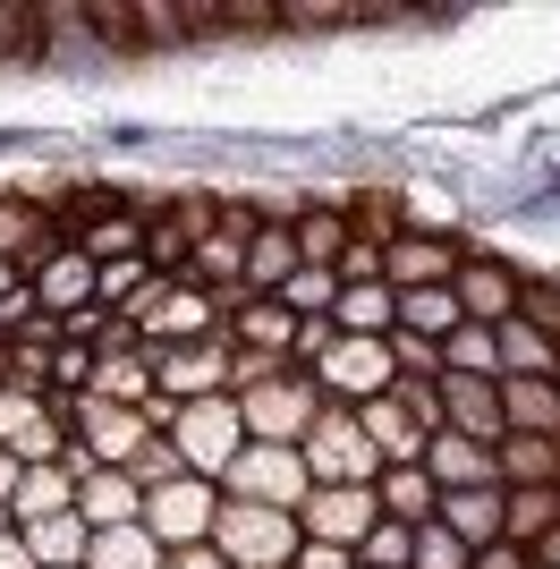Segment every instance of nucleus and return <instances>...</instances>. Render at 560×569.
Here are the masks:
<instances>
[{
    "label": "nucleus",
    "instance_id": "f3484780",
    "mask_svg": "<svg viewBox=\"0 0 560 569\" xmlns=\"http://www.w3.org/2000/svg\"><path fill=\"white\" fill-rule=\"evenodd\" d=\"M221 340H230V349H256V357H289L298 349V315L272 307V298H238L230 323H221Z\"/></svg>",
    "mask_w": 560,
    "mask_h": 569
},
{
    "label": "nucleus",
    "instance_id": "ea45409f",
    "mask_svg": "<svg viewBox=\"0 0 560 569\" xmlns=\"http://www.w3.org/2000/svg\"><path fill=\"white\" fill-rule=\"evenodd\" d=\"M467 569H536V561H527L518 545H476V552H467Z\"/></svg>",
    "mask_w": 560,
    "mask_h": 569
},
{
    "label": "nucleus",
    "instance_id": "c756f323",
    "mask_svg": "<svg viewBox=\"0 0 560 569\" xmlns=\"http://www.w3.org/2000/svg\"><path fill=\"white\" fill-rule=\"evenodd\" d=\"M442 375H476V382H501V340H492L484 323H459V332L442 340Z\"/></svg>",
    "mask_w": 560,
    "mask_h": 569
},
{
    "label": "nucleus",
    "instance_id": "4be33fe9",
    "mask_svg": "<svg viewBox=\"0 0 560 569\" xmlns=\"http://www.w3.org/2000/svg\"><path fill=\"white\" fill-rule=\"evenodd\" d=\"M492 485L510 493V485H560V451L543 433H501L492 442Z\"/></svg>",
    "mask_w": 560,
    "mask_h": 569
},
{
    "label": "nucleus",
    "instance_id": "7ed1b4c3",
    "mask_svg": "<svg viewBox=\"0 0 560 569\" xmlns=\"http://www.w3.org/2000/svg\"><path fill=\"white\" fill-rule=\"evenodd\" d=\"M298 459H306V476H314V485H373V476H382L366 426H357V408H331V400L314 408V426H306Z\"/></svg>",
    "mask_w": 560,
    "mask_h": 569
},
{
    "label": "nucleus",
    "instance_id": "ddd939ff",
    "mask_svg": "<svg viewBox=\"0 0 560 569\" xmlns=\"http://www.w3.org/2000/svg\"><path fill=\"white\" fill-rule=\"evenodd\" d=\"M26 289H34V307L51 315V323H60V315H77V307H93V263L77 256L69 238H60V247H51L43 263H26Z\"/></svg>",
    "mask_w": 560,
    "mask_h": 569
},
{
    "label": "nucleus",
    "instance_id": "e433bc0d",
    "mask_svg": "<svg viewBox=\"0 0 560 569\" xmlns=\"http://www.w3.org/2000/svg\"><path fill=\"white\" fill-rule=\"evenodd\" d=\"M408 569H467V545L450 536L442 519H424V527H417V552H408Z\"/></svg>",
    "mask_w": 560,
    "mask_h": 569
},
{
    "label": "nucleus",
    "instance_id": "c9c22d12",
    "mask_svg": "<svg viewBox=\"0 0 560 569\" xmlns=\"http://www.w3.org/2000/svg\"><path fill=\"white\" fill-rule=\"evenodd\" d=\"M408 552H417V527L373 519V527H366V545H357L349 561H357V569H408Z\"/></svg>",
    "mask_w": 560,
    "mask_h": 569
},
{
    "label": "nucleus",
    "instance_id": "72a5a7b5",
    "mask_svg": "<svg viewBox=\"0 0 560 569\" xmlns=\"http://www.w3.org/2000/svg\"><path fill=\"white\" fill-rule=\"evenodd\" d=\"M340 213H349V238H366V247H391V238L408 230V221H399V196H391V188H366L357 204H340Z\"/></svg>",
    "mask_w": 560,
    "mask_h": 569
},
{
    "label": "nucleus",
    "instance_id": "412c9836",
    "mask_svg": "<svg viewBox=\"0 0 560 569\" xmlns=\"http://www.w3.org/2000/svg\"><path fill=\"white\" fill-rule=\"evenodd\" d=\"M543 536H560V485H510L501 493V545L536 552Z\"/></svg>",
    "mask_w": 560,
    "mask_h": 569
},
{
    "label": "nucleus",
    "instance_id": "c85d7f7f",
    "mask_svg": "<svg viewBox=\"0 0 560 569\" xmlns=\"http://www.w3.org/2000/svg\"><path fill=\"white\" fill-rule=\"evenodd\" d=\"M162 561L170 552L153 545L144 527H102V536L86 545V569H162Z\"/></svg>",
    "mask_w": 560,
    "mask_h": 569
},
{
    "label": "nucleus",
    "instance_id": "393cba45",
    "mask_svg": "<svg viewBox=\"0 0 560 569\" xmlns=\"http://www.w3.org/2000/svg\"><path fill=\"white\" fill-rule=\"evenodd\" d=\"M289 238H298V263H306V272H331L340 247H349V213H340V204H298Z\"/></svg>",
    "mask_w": 560,
    "mask_h": 569
},
{
    "label": "nucleus",
    "instance_id": "2eb2a0df",
    "mask_svg": "<svg viewBox=\"0 0 560 569\" xmlns=\"http://www.w3.org/2000/svg\"><path fill=\"white\" fill-rule=\"evenodd\" d=\"M492 391H501V433H543V442L560 433V382L552 375H501Z\"/></svg>",
    "mask_w": 560,
    "mask_h": 569
},
{
    "label": "nucleus",
    "instance_id": "58836bf2",
    "mask_svg": "<svg viewBox=\"0 0 560 569\" xmlns=\"http://www.w3.org/2000/svg\"><path fill=\"white\" fill-rule=\"evenodd\" d=\"M289 569H357V561H349V552H340V545H306V536H298V552H289Z\"/></svg>",
    "mask_w": 560,
    "mask_h": 569
},
{
    "label": "nucleus",
    "instance_id": "37998d69",
    "mask_svg": "<svg viewBox=\"0 0 560 569\" xmlns=\"http://www.w3.org/2000/svg\"><path fill=\"white\" fill-rule=\"evenodd\" d=\"M18 281H26L18 263H0V307H9V298H18Z\"/></svg>",
    "mask_w": 560,
    "mask_h": 569
},
{
    "label": "nucleus",
    "instance_id": "1a4fd4ad",
    "mask_svg": "<svg viewBox=\"0 0 560 569\" xmlns=\"http://www.w3.org/2000/svg\"><path fill=\"white\" fill-rule=\"evenodd\" d=\"M60 417H69V442L93 459V468H128V459L153 442L137 408H111V400H69Z\"/></svg>",
    "mask_w": 560,
    "mask_h": 569
},
{
    "label": "nucleus",
    "instance_id": "dca6fc26",
    "mask_svg": "<svg viewBox=\"0 0 560 569\" xmlns=\"http://www.w3.org/2000/svg\"><path fill=\"white\" fill-rule=\"evenodd\" d=\"M51 247H60V221H51V204H34V196H0V263H43Z\"/></svg>",
    "mask_w": 560,
    "mask_h": 569
},
{
    "label": "nucleus",
    "instance_id": "b1692460",
    "mask_svg": "<svg viewBox=\"0 0 560 569\" xmlns=\"http://www.w3.org/2000/svg\"><path fill=\"white\" fill-rule=\"evenodd\" d=\"M433 519H442L467 552L501 545V485H484V493H442V501H433Z\"/></svg>",
    "mask_w": 560,
    "mask_h": 569
},
{
    "label": "nucleus",
    "instance_id": "6ab92c4d",
    "mask_svg": "<svg viewBox=\"0 0 560 569\" xmlns=\"http://www.w3.org/2000/svg\"><path fill=\"white\" fill-rule=\"evenodd\" d=\"M417 468L433 476V493H484L492 485V451L484 442H459V433H433Z\"/></svg>",
    "mask_w": 560,
    "mask_h": 569
},
{
    "label": "nucleus",
    "instance_id": "6e6552de",
    "mask_svg": "<svg viewBox=\"0 0 560 569\" xmlns=\"http://www.w3.org/2000/svg\"><path fill=\"white\" fill-rule=\"evenodd\" d=\"M153 391L170 408L187 400H230V340H179V349H153Z\"/></svg>",
    "mask_w": 560,
    "mask_h": 569
},
{
    "label": "nucleus",
    "instance_id": "f03ea898",
    "mask_svg": "<svg viewBox=\"0 0 560 569\" xmlns=\"http://www.w3.org/2000/svg\"><path fill=\"white\" fill-rule=\"evenodd\" d=\"M204 545L221 552L230 569H289V552H298V519H289V510H256V501H221Z\"/></svg>",
    "mask_w": 560,
    "mask_h": 569
},
{
    "label": "nucleus",
    "instance_id": "c03bdc74",
    "mask_svg": "<svg viewBox=\"0 0 560 569\" xmlns=\"http://www.w3.org/2000/svg\"><path fill=\"white\" fill-rule=\"evenodd\" d=\"M0 536H9V510H0Z\"/></svg>",
    "mask_w": 560,
    "mask_h": 569
},
{
    "label": "nucleus",
    "instance_id": "a19ab883",
    "mask_svg": "<svg viewBox=\"0 0 560 569\" xmlns=\"http://www.w3.org/2000/svg\"><path fill=\"white\" fill-rule=\"evenodd\" d=\"M162 569H230V561H221V552H212V545H187V552H170Z\"/></svg>",
    "mask_w": 560,
    "mask_h": 569
},
{
    "label": "nucleus",
    "instance_id": "a878e982",
    "mask_svg": "<svg viewBox=\"0 0 560 569\" xmlns=\"http://www.w3.org/2000/svg\"><path fill=\"white\" fill-rule=\"evenodd\" d=\"M433 501H442V493H433V476H424V468H382V476H373V510L399 519V527H424V519H433Z\"/></svg>",
    "mask_w": 560,
    "mask_h": 569
},
{
    "label": "nucleus",
    "instance_id": "4468645a",
    "mask_svg": "<svg viewBox=\"0 0 560 569\" xmlns=\"http://www.w3.org/2000/svg\"><path fill=\"white\" fill-rule=\"evenodd\" d=\"M179 281L212 289V298H247V238L212 221V230L196 238V247H187V272H179Z\"/></svg>",
    "mask_w": 560,
    "mask_h": 569
},
{
    "label": "nucleus",
    "instance_id": "0eeeda50",
    "mask_svg": "<svg viewBox=\"0 0 560 569\" xmlns=\"http://www.w3.org/2000/svg\"><path fill=\"white\" fill-rule=\"evenodd\" d=\"M212 510H221V493H212L204 476H170V485H153V493H144L137 527H144L162 552H187V545H204V536H212Z\"/></svg>",
    "mask_w": 560,
    "mask_h": 569
},
{
    "label": "nucleus",
    "instance_id": "a18cd8bd",
    "mask_svg": "<svg viewBox=\"0 0 560 569\" xmlns=\"http://www.w3.org/2000/svg\"><path fill=\"white\" fill-rule=\"evenodd\" d=\"M552 382H560V357H552Z\"/></svg>",
    "mask_w": 560,
    "mask_h": 569
},
{
    "label": "nucleus",
    "instance_id": "f704fd0d",
    "mask_svg": "<svg viewBox=\"0 0 560 569\" xmlns=\"http://www.w3.org/2000/svg\"><path fill=\"white\" fill-rule=\"evenodd\" d=\"M86 382H93V349H77V340H51V366H43V391L60 408L86 400Z\"/></svg>",
    "mask_w": 560,
    "mask_h": 569
},
{
    "label": "nucleus",
    "instance_id": "f8f14e48",
    "mask_svg": "<svg viewBox=\"0 0 560 569\" xmlns=\"http://www.w3.org/2000/svg\"><path fill=\"white\" fill-rule=\"evenodd\" d=\"M459 256H467L459 238H424V230H399L391 247H382V289H391V298H399V289H442L450 272H459Z\"/></svg>",
    "mask_w": 560,
    "mask_h": 569
},
{
    "label": "nucleus",
    "instance_id": "aec40b11",
    "mask_svg": "<svg viewBox=\"0 0 560 569\" xmlns=\"http://www.w3.org/2000/svg\"><path fill=\"white\" fill-rule=\"evenodd\" d=\"M60 510H77V476L69 468H18V485H9V527H43L60 519Z\"/></svg>",
    "mask_w": 560,
    "mask_h": 569
},
{
    "label": "nucleus",
    "instance_id": "473e14b6",
    "mask_svg": "<svg viewBox=\"0 0 560 569\" xmlns=\"http://www.w3.org/2000/svg\"><path fill=\"white\" fill-rule=\"evenodd\" d=\"M518 323L527 332H543V340H560V272H518Z\"/></svg>",
    "mask_w": 560,
    "mask_h": 569
},
{
    "label": "nucleus",
    "instance_id": "a211bd4d",
    "mask_svg": "<svg viewBox=\"0 0 560 569\" xmlns=\"http://www.w3.org/2000/svg\"><path fill=\"white\" fill-rule=\"evenodd\" d=\"M137 510H144L137 476H119V468L77 476V519H86V536H102V527H137Z\"/></svg>",
    "mask_w": 560,
    "mask_h": 569
},
{
    "label": "nucleus",
    "instance_id": "2f4dec72",
    "mask_svg": "<svg viewBox=\"0 0 560 569\" xmlns=\"http://www.w3.org/2000/svg\"><path fill=\"white\" fill-rule=\"evenodd\" d=\"M492 340H501V375H552V357H560V340H543V332H527V323H492Z\"/></svg>",
    "mask_w": 560,
    "mask_h": 569
},
{
    "label": "nucleus",
    "instance_id": "20e7f679",
    "mask_svg": "<svg viewBox=\"0 0 560 569\" xmlns=\"http://www.w3.org/2000/svg\"><path fill=\"white\" fill-rule=\"evenodd\" d=\"M306 382H314V400H331V408H366V400H382L399 375H391V349H382V340L331 332V349L306 366Z\"/></svg>",
    "mask_w": 560,
    "mask_h": 569
},
{
    "label": "nucleus",
    "instance_id": "5701e85b",
    "mask_svg": "<svg viewBox=\"0 0 560 569\" xmlns=\"http://www.w3.org/2000/svg\"><path fill=\"white\" fill-rule=\"evenodd\" d=\"M289 272H298V238H289V221H256V238H247V298H272Z\"/></svg>",
    "mask_w": 560,
    "mask_h": 569
},
{
    "label": "nucleus",
    "instance_id": "9b49d317",
    "mask_svg": "<svg viewBox=\"0 0 560 569\" xmlns=\"http://www.w3.org/2000/svg\"><path fill=\"white\" fill-rule=\"evenodd\" d=\"M450 307H459V323H510L518 307V272L501 256H459V272H450Z\"/></svg>",
    "mask_w": 560,
    "mask_h": 569
},
{
    "label": "nucleus",
    "instance_id": "39448f33",
    "mask_svg": "<svg viewBox=\"0 0 560 569\" xmlns=\"http://www.w3.org/2000/svg\"><path fill=\"white\" fill-rule=\"evenodd\" d=\"M170 451H179V468L187 476H221L238 451H247V426H238V400H187L179 417H170V433H162Z\"/></svg>",
    "mask_w": 560,
    "mask_h": 569
},
{
    "label": "nucleus",
    "instance_id": "cd10ccee",
    "mask_svg": "<svg viewBox=\"0 0 560 569\" xmlns=\"http://www.w3.org/2000/svg\"><path fill=\"white\" fill-rule=\"evenodd\" d=\"M86 519H77V510H60V519H43V527H26V552H34V561L43 569H86Z\"/></svg>",
    "mask_w": 560,
    "mask_h": 569
},
{
    "label": "nucleus",
    "instance_id": "423d86ee",
    "mask_svg": "<svg viewBox=\"0 0 560 569\" xmlns=\"http://www.w3.org/2000/svg\"><path fill=\"white\" fill-rule=\"evenodd\" d=\"M314 408H323V400H314V382L289 366V375L238 391V426H247V442H280V451H298L306 426H314Z\"/></svg>",
    "mask_w": 560,
    "mask_h": 569
},
{
    "label": "nucleus",
    "instance_id": "4c0bfd02",
    "mask_svg": "<svg viewBox=\"0 0 560 569\" xmlns=\"http://www.w3.org/2000/svg\"><path fill=\"white\" fill-rule=\"evenodd\" d=\"M119 476H137V493H153V485H170V476H187V468H179V451H170L162 433H153V442H144V451L128 459Z\"/></svg>",
    "mask_w": 560,
    "mask_h": 569
},
{
    "label": "nucleus",
    "instance_id": "bb28decb",
    "mask_svg": "<svg viewBox=\"0 0 560 569\" xmlns=\"http://www.w3.org/2000/svg\"><path fill=\"white\" fill-rule=\"evenodd\" d=\"M391 332H417V340H450V332H459V307H450V281H442V289H399V298H391Z\"/></svg>",
    "mask_w": 560,
    "mask_h": 569
},
{
    "label": "nucleus",
    "instance_id": "7c9ffc66",
    "mask_svg": "<svg viewBox=\"0 0 560 569\" xmlns=\"http://www.w3.org/2000/svg\"><path fill=\"white\" fill-rule=\"evenodd\" d=\"M26 60H43V9L0 0V69H26Z\"/></svg>",
    "mask_w": 560,
    "mask_h": 569
},
{
    "label": "nucleus",
    "instance_id": "f257e3e1",
    "mask_svg": "<svg viewBox=\"0 0 560 569\" xmlns=\"http://www.w3.org/2000/svg\"><path fill=\"white\" fill-rule=\"evenodd\" d=\"M212 493L221 501H256V510H289V519H298V501L314 493V476H306L298 451H280V442H247L230 468L212 476Z\"/></svg>",
    "mask_w": 560,
    "mask_h": 569
},
{
    "label": "nucleus",
    "instance_id": "9d476101",
    "mask_svg": "<svg viewBox=\"0 0 560 569\" xmlns=\"http://www.w3.org/2000/svg\"><path fill=\"white\" fill-rule=\"evenodd\" d=\"M373 519H382V510H373V485H314V493L298 501V536H306V545L357 552Z\"/></svg>",
    "mask_w": 560,
    "mask_h": 569
},
{
    "label": "nucleus",
    "instance_id": "79ce46f5",
    "mask_svg": "<svg viewBox=\"0 0 560 569\" xmlns=\"http://www.w3.org/2000/svg\"><path fill=\"white\" fill-rule=\"evenodd\" d=\"M0 569H43V561H34V552H26V536H18V527L0 536Z\"/></svg>",
    "mask_w": 560,
    "mask_h": 569
}]
</instances>
